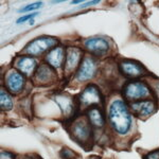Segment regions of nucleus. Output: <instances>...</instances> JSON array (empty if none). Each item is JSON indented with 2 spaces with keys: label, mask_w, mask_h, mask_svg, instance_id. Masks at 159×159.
Wrapping results in <instances>:
<instances>
[{
  "label": "nucleus",
  "mask_w": 159,
  "mask_h": 159,
  "mask_svg": "<svg viewBox=\"0 0 159 159\" xmlns=\"http://www.w3.org/2000/svg\"><path fill=\"white\" fill-rule=\"evenodd\" d=\"M106 117L110 129L118 137H126L132 132L134 115L123 98H115L109 102Z\"/></svg>",
  "instance_id": "nucleus-1"
},
{
  "label": "nucleus",
  "mask_w": 159,
  "mask_h": 159,
  "mask_svg": "<svg viewBox=\"0 0 159 159\" xmlns=\"http://www.w3.org/2000/svg\"><path fill=\"white\" fill-rule=\"evenodd\" d=\"M122 98L127 103H133L140 100L153 99V91L151 86L142 80H129L121 89Z\"/></svg>",
  "instance_id": "nucleus-2"
},
{
  "label": "nucleus",
  "mask_w": 159,
  "mask_h": 159,
  "mask_svg": "<svg viewBox=\"0 0 159 159\" xmlns=\"http://www.w3.org/2000/svg\"><path fill=\"white\" fill-rule=\"evenodd\" d=\"M69 133L73 140L82 147L90 144L93 139V129L86 117H74V120L69 125Z\"/></svg>",
  "instance_id": "nucleus-3"
},
{
  "label": "nucleus",
  "mask_w": 159,
  "mask_h": 159,
  "mask_svg": "<svg viewBox=\"0 0 159 159\" xmlns=\"http://www.w3.org/2000/svg\"><path fill=\"white\" fill-rule=\"evenodd\" d=\"M76 102H78L79 109L83 110H86L93 106L103 107L104 98L101 88L94 83L87 84L83 88V90L79 93Z\"/></svg>",
  "instance_id": "nucleus-4"
},
{
  "label": "nucleus",
  "mask_w": 159,
  "mask_h": 159,
  "mask_svg": "<svg viewBox=\"0 0 159 159\" xmlns=\"http://www.w3.org/2000/svg\"><path fill=\"white\" fill-rule=\"evenodd\" d=\"M58 45V39L52 36H42L31 40L24 49V53L27 55L37 57L48 52Z\"/></svg>",
  "instance_id": "nucleus-5"
},
{
  "label": "nucleus",
  "mask_w": 159,
  "mask_h": 159,
  "mask_svg": "<svg viewBox=\"0 0 159 159\" xmlns=\"http://www.w3.org/2000/svg\"><path fill=\"white\" fill-rule=\"evenodd\" d=\"M98 61L92 55H85L81 65L74 73V80L78 83H86L93 80L98 74Z\"/></svg>",
  "instance_id": "nucleus-6"
},
{
  "label": "nucleus",
  "mask_w": 159,
  "mask_h": 159,
  "mask_svg": "<svg viewBox=\"0 0 159 159\" xmlns=\"http://www.w3.org/2000/svg\"><path fill=\"white\" fill-rule=\"evenodd\" d=\"M27 78L14 67L7 70L3 79L4 88L13 96H18L25 90Z\"/></svg>",
  "instance_id": "nucleus-7"
},
{
  "label": "nucleus",
  "mask_w": 159,
  "mask_h": 159,
  "mask_svg": "<svg viewBox=\"0 0 159 159\" xmlns=\"http://www.w3.org/2000/svg\"><path fill=\"white\" fill-rule=\"evenodd\" d=\"M84 50L76 46H69L66 48V58L64 64V73L70 76L76 72L84 58Z\"/></svg>",
  "instance_id": "nucleus-8"
},
{
  "label": "nucleus",
  "mask_w": 159,
  "mask_h": 159,
  "mask_svg": "<svg viewBox=\"0 0 159 159\" xmlns=\"http://www.w3.org/2000/svg\"><path fill=\"white\" fill-rule=\"evenodd\" d=\"M119 71L122 75L129 80H140L145 75L147 69L142 64L134 60H121L119 61Z\"/></svg>",
  "instance_id": "nucleus-9"
},
{
  "label": "nucleus",
  "mask_w": 159,
  "mask_h": 159,
  "mask_svg": "<svg viewBox=\"0 0 159 159\" xmlns=\"http://www.w3.org/2000/svg\"><path fill=\"white\" fill-rule=\"evenodd\" d=\"M32 81L38 86H48L54 84L57 81V71L48 64H40L33 75Z\"/></svg>",
  "instance_id": "nucleus-10"
},
{
  "label": "nucleus",
  "mask_w": 159,
  "mask_h": 159,
  "mask_svg": "<svg viewBox=\"0 0 159 159\" xmlns=\"http://www.w3.org/2000/svg\"><path fill=\"white\" fill-rule=\"evenodd\" d=\"M129 109L135 117L140 119H147L154 115L157 110V102L154 99H145L140 100L137 102L129 103Z\"/></svg>",
  "instance_id": "nucleus-11"
},
{
  "label": "nucleus",
  "mask_w": 159,
  "mask_h": 159,
  "mask_svg": "<svg viewBox=\"0 0 159 159\" xmlns=\"http://www.w3.org/2000/svg\"><path fill=\"white\" fill-rule=\"evenodd\" d=\"M54 100L57 107L61 110V115L66 119H70V118L74 117L75 111L79 109L78 102H76L75 99L66 93H57Z\"/></svg>",
  "instance_id": "nucleus-12"
},
{
  "label": "nucleus",
  "mask_w": 159,
  "mask_h": 159,
  "mask_svg": "<svg viewBox=\"0 0 159 159\" xmlns=\"http://www.w3.org/2000/svg\"><path fill=\"white\" fill-rule=\"evenodd\" d=\"M13 67L17 69L20 73L24 74L25 78H33L38 67V64L35 57L27 54H22L18 55L15 58Z\"/></svg>",
  "instance_id": "nucleus-13"
},
{
  "label": "nucleus",
  "mask_w": 159,
  "mask_h": 159,
  "mask_svg": "<svg viewBox=\"0 0 159 159\" xmlns=\"http://www.w3.org/2000/svg\"><path fill=\"white\" fill-rule=\"evenodd\" d=\"M84 48L92 56H102L110 50V43L103 37H90L84 40Z\"/></svg>",
  "instance_id": "nucleus-14"
},
{
  "label": "nucleus",
  "mask_w": 159,
  "mask_h": 159,
  "mask_svg": "<svg viewBox=\"0 0 159 159\" xmlns=\"http://www.w3.org/2000/svg\"><path fill=\"white\" fill-rule=\"evenodd\" d=\"M85 117L93 129L101 130L105 129L107 117L102 106H93L85 110Z\"/></svg>",
  "instance_id": "nucleus-15"
},
{
  "label": "nucleus",
  "mask_w": 159,
  "mask_h": 159,
  "mask_svg": "<svg viewBox=\"0 0 159 159\" xmlns=\"http://www.w3.org/2000/svg\"><path fill=\"white\" fill-rule=\"evenodd\" d=\"M65 58H66V49L63 46L57 45L45 55L43 61H45L46 64H48L52 68H54L55 70H57V69H60L64 66Z\"/></svg>",
  "instance_id": "nucleus-16"
},
{
  "label": "nucleus",
  "mask_w": 159,
  "mask_h": 159,
  "mask_svg": "<svg viewBox=\"0 0 159 159\" xmlns=\"http://www.w3.org/2000/svg\"><path fill=\"white\" fill-rule=\"evenodd\" d=\"M14 107L12 94L4 87H1L0 90V108L3 111H10Z\"/></svg>",
  "instance_id": "nucleus-17"
},
{
  "label": "nucleus",
  "mask_w": 159,
  "mask_h": 159,
  "mask_svg": "<svg viewBox=\"0 0 159 159\" xmlns=\"http://www.w3.org/2000/svg\"><path fill=\"white\" fill-rule=\"evenodd\" d=\"M42 6H43V2L42 1L33 2V3L28 4V6L21 7V9L19 10V13H25V12H32L33 13V11H35V10L39 9V7H42Z\"/></svg>",
  "instance_id": "nucleus-18"
},
{
  "label": "nucleus",
  "mask_w": 159,
  "mask_h": 159,
  "mask_svg": "<svg viewBox=\"0 0 159 159\" xmlns=\"http://www.w3.org/2000/svg\"><path fill=\"white\" fill-rule=\"evenodd\" d=\"M60 156L63 159H75L76 154L73 152L71 148H64L63 150L60 152Z\"/></svg>",
  "instance_id": "nucleus-19"
},
{
  "label": "nucleus",
  "mask_w": 159,
  "mask_h": 159,
  "mask_svg": "<svg viewBox=\"0 0 159 159\" xmlns=\"http://www.w3.org/2000/svg\"><path fill=\"white\" fill-rule=\"evenodd\" d=\"M37 15H39V13H38V12H33V13H30V14H27V15H22V16H20L19 18L16 20V24L17 25L25 24V22L28 21V20L30 21V20L34 19Z\"/></svg>",
  "instance_id": "nucleus-20"
},
{
  "label": "nucleus",
  "mask_w": 159,
  "mask_h": 159,
  "mask_svg": "<svg viewBox=\"0 0 159 159\" xmlns=\"http://www.w3.org/2000/svg\"><path fill=\"white\" fill-rule=\"evenodd\" d=\"M0 159H16V156H15L14 153L2 150L1 153H0Z\"/></svg>",
  "instance_id": "nucleus-21"
},
{
  "label": "nucleus",
  "mask_w": 159,
  "mask_h": 159,
  "mask_svg": "<svg viewBox=\"0 0 159 159\" xmlns=\"http://www.w3.org/2000/svg\"><path fill=\"white\" fill-rule=\"evenodd\" d=\"M144 159H159V150L152 151V152H148L147 155H144Z\"/></svg>",
  "instance_id": "nucleus-22"
},
{
  "label": "nucleus",
  "mask_w": 159,
  "mask_h": 159,
  "mask_svg": "<svg viewBox=\"0 0 159 159\" xmlns=\"http://www.w3.org/2000/svg\"><path fill=\"white\" fill-rule=\"evenodd\" d=\"M100 3L99 0H93V1H88L86 3H83L81 7H79V9H85V7H91V6H94V4H98Z\"/></svg>",
  "instance_id": "nucleus-23"
},
{
  "label": "nucleus",
  "mask_w": 159,
  "mask_h": 159,
  "mask_svg": "<svg viewBox=\"0 0 159 159\" xmlns=\"http://www.w3.org/2000/svg\"><path fill=\"white\" fill-rule=\"evenodd\" d=\"M79 3H83V1L82 0H73V1H71V4H79Z\"/></svg>",
  "instance_id": "nucleus-24"
},
{
  "label": "nucleus",
  "mask_w": 159,
  "mask_h": 159,
  "mask_svg": "<svg viewBox=\"0 0 159 159\" xmlns=\"http://www.w3.org/2000/svg\"><path fill=\"white\" fill-rule=\"evenodd\" d=\"M30 25H34V19L30 20Z\"/></svg>",
  "instance_id": "nucleus-25"
},
{
  "label": "nucleus",
  "mask_w": 159,
  "mask_h": 159,
  "mask_svg": "<svg viewBox=\"0 0 159 159\" xmlns=\"http://www.w3.org/2000/svg\"><path fill=\"white\" fill-rule=\"evenodd\" d=\"M37 159H42V158H37Z\"/></svg>",
  "instance_id": "nucleus-26"
}]
</instances>
